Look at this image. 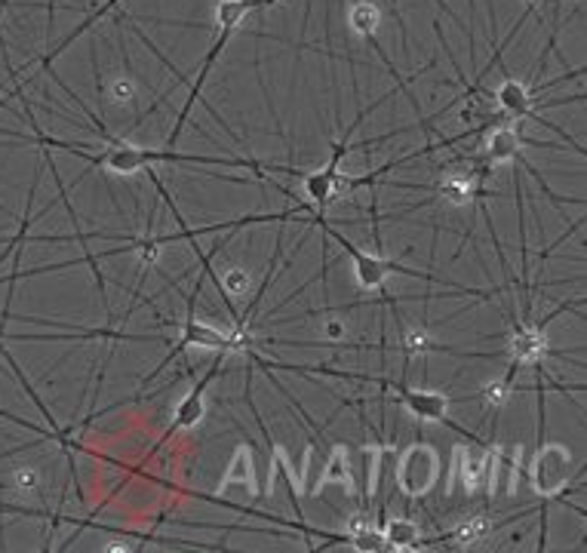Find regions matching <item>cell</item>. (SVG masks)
<instances>
[{"label": "cell", "instance_id": "1", "mask_svg": "<svg viewBox=\"0 0 587 553\" xmlns=\"http://www.w3.org/2000/svg\"><path fill=\"white\" fill-rule=\"evenodd\" d=\"M437 477H440V455L425 443L409 446L397 461V486L409 498L428 495L434 489Z\"/></svg>", "mask_w": 587, "mask_h": 553}, {"label": "cell", "instance_id": "2", "mask_svg": "<svg viewBox=\"0 0 587 553\" xmlns=\"http://www.w3.org/2000/svg\"><path fill=\"white\" fill-rule=\"evenodd\" d=\"M569 474H572V452L566 446L560 443L538 446L529 467V480L541 498H554L557 492H563L569 486Z\"/></svg>", "mask_w": 587, "mask_h": 553}, {"label": "cell", "instance_id": "3", "mask_svg": "<svg viewBox=\"0 0 587 553\" xmlns=\"http://www.w3.org/2000/svg\"><path fill=\"white\" fill-rule=\"evenodd\" d=\"M246 345V338L237 335V332H222L209 323H200V320H188L185 323V332H182V342L176 351H185V348H203V351H240Z\"/></svg>", "mask_w": 587, "mask_h": 553}, {"label": "cell", "instance_id": "4", "mask_svg": "<svg viewBox=\"0 0 587 553\" xmlns=\"http://www.w3.org/2000/svg\"><path fill=\"white\" fill-rule=\"evenodd\" d=\"M452 474L461 480L465 492H477L480 486H489V480H492V452L477 449V446H458Z\"/></svg>", "mask_w": 587, "mask_h": 553}, {"label": "cell", "instance_id": "5", "mask_svg": "<svg viewBox=\"0 0 587 553\" xmlns=\"http://www.w3.org/2000/svg\"><path fill=\"white\" fill-rule=\"evenodd\" d=\"M548 354V332L541 326H520L508 338V357L514 366H538Z\"/></svg>", "mask_w": 587, "mask_h": 553}, {"label": "cell", "instance_id": "6", "mask_svg": "<svg viewBox=\"0 0 587 553\" xmlns=\"http://www.w3.org/2000/svg\"><path fill=\"white\" fill-rule=\"evenodd\" d=\"M166 154L160 151H148V148H136V145H127V142H117L114 148H108L102 157H96L102 166H108L111 173H120V176H130L136 169H145L151 160H163Z\"/></svg>", "mask_w": 587, "mask_h": 553}, {"label": "cell", "instance_id": "7", "mask_svg": "<svg viewBox=\"0 0 587 553\" xmlns=\"http://www.w3.org/2000/svg\"><path fill=\"white\" fill-rule=\"evenodd\" d=\"M342 243H345V249L351 252V259H354V277H357V283H360L363 289H379L391 271H400L397 265L379 259V255H369V252L357 249V246L348 243V240H342Z\"/></svg>", "mask_w": 587, "mask_h": 553}, {"label": "cell", "instance_id": "8", "mask_svg": "<svg viewBox=\"0 0 587 553\" xmlns=\"http://www.w3.org/2000/svg\"><path fill=\"white\" fill-rule=\"evenodd\" d=\"M403 406L409 409V415L422 418V421H443L449 412V400L437 391H418V388H403L400 391Z\"/></svg>", "mask_w": 587, "mask_h": 553}, {"label": "cell", "instance_id": "9", "mask_svg": "<svg viewBox=\"0 0 587 553\" xmlns=\"http://www.w3.org/2000/svg\"><path fill=\"white\" fill-rule=\"evenodd\" d=\"M228 489H240V492H253L256 489V467H253V455H249L246 446H240L228 464V471L222 477V492Z\"/></svg>", "mask_w": 587, "mask_h": 553}, {"label": "cell", "instance_id": "10", "mask_svg": "<svg viewBox=\"0 0 587 553\" xmlns=\"http://www.w3.org/2000/svg\"><path fill=\"white\" fill-rule=\"evenodd\" d=\"M339 160H342V148L335 151V157L329 160L326 169H317L305 179V194L317 203V206H326L335 200V176H339Z\"/></svg>", "mask_w": 587, "mask_h": 553}, {"label": "cell", "instance_id": "11", "mask_svg": "<svg viewBox=\"0 0 587 553\" xmlns=\"http://www.w3.org/2000/svg\"><path fill=\"white\" fill-rule=\"evenodd\" d=\"M520 145H523V133L520 126H498V130L489 133V145H486V154L492 163H508L520 154Z\"/></svg>", "mask_w": 587, "mask_h": 553}, {"label": "cell", "instance_id": "12", "mask_svg": "<svg viewBox=\"0 0 587 553\" xmlns=\"http://www.w3.org/2000/svg\"><path fill=\"white\" fill-rule=\"evenodd\" d=\"M320 483L323 486H342V489H354V471H351V455L345 446L339 449H332L326 467H323V474H320Z\"/></svg>", "mask_w": 587, "mask_h": 553}, {"label": "cell", "instance_id": "13", "mask_svg": "<svg viewBox=\"0 0 587 553\" xmlns=\"http://www.w3.org/2000/svg\"><path fill=\"white\" fill-rule=\"evenodd\" d=\"M495 102H498L501 111L511 114V117H526L532 111V96H529V90L523 87V83H517V80L501 83L498 93H495Z\"/></svg>", "mask_w": 587, "mask_h": 553}, {"label": "cell", "instance_id": "14", "mask_svg": "<svg viewBox=\"0 0 587 553\" xmlns=\"http://www.w3.org/2000/svg\"><path fill=\"white\" fill-rule=\"evenodd\" d=\"M440 197L449 200L452 206H465L477 197V179L471 173H461V169H455V173H449L443 182H440Z\"/></svg>", "mask_w": 587, "mask_h": 553}, {"label": "cell", "instance_id": "15", "mask_svg": "<svg viewBox=\"0 0 587 553\" xmlns=\"http://www.w3.org/2000/svg\"><path fill=\"white\" fill-rule=\"evenodd\" d=\"M203 412H206V381H200V385L176 406V415H173V428H179V431H188V428H194V424H200V418H203Z\"/></svg>", "mask_w": 587, "mask_h": 553}, {"label": "cell", "instance_id": "16", "mask_svg": "<svg viewBox=\"0 0 587 553\" xmlns=\"http://www.w3.org/2000/svg\"><path fill=\"white\" fill-rule=\"evenodd\" d=\"M379 22H382V10L372 4V0H354L351 10H348V25L354 34L360 37H372L379 31Z\"/></svg>", "mask_w": 587, "mask_h": 553}, {"label": "cell", "instance_id": "17", "mask_svg": "<svg viewBox=\"0 0 587 553\" xmlns=\"http://www.w3.org/2000/svg\"><path fill=\"white\" fill-rule=\"evenodd\" d=\"M385 544L394 547V550H409V547H418L422 544V529H418L412 520H391L385 529Z\"/></svg>", "mask_w": 587, "mask_h": 553}, {"label": "cell", "instance_id": "18", "mask_svg": "<svg viewBox=\"0 0 587 553\" xmlns=\"http://www.w3.org/2000/svg\"><path fill=\"white\" fill-rule=\"evenodd\" d=\"M489 532H492V523H489L486 517H468V520H461V523L452 529V541L461 544V547H471V544L483 541Z\"/></svg>", "mask_w": 587, "mask_h": 553}, {"label": "cell", "instance_id": "19", "mask_svg": "<svg viewBox=\"0 0 587 553\" xmlns=\"http://www.w3.org/2000/svg\"><path fill=\"white\" fill-rule=\"evenodd\" d=\"M348 544L360 553H382L388 544H385V532L369 523V526H360L357 532H348Z\"/></svg>", "mask_w": 587, "mask_h": 553}, {"label": "cell", "instance_id": "20", "mask_svg": "<svg viewBox=\"0 0 587 553\" xmlns=\"http://www.w3.org/2000/svg\"><path fill=\"white\" fill-rule=\"evenodd\" d=\"M511 391H514V381L511 375L508 378H495V381H486V388H483V403L498 409V406H505L511 400Z\"/></svg>", "mask_w": 587, "mask_h": 553}, {"label": "cell", "instance_id": "21", "mask_svg": "<svg viewBox=\"0 0 587 553\" xmlns=\"http://www.w3.org/2000/svg\"><path fill=\"white\" fill-rule=\"evenodd\" d=\"M136 83L130 80V77H114L111 83H108V99L114 102V105H130L133 99H136Z\"/></svg>", "mask_w": 587, "mask_h": 553}, {"label": "cell", "instance_id": "22", "mask_svg": "<svg viewBox=\"0 0 587 553\" xmlns=\"http://www.w3.org/2000/svg\"><path fill=\"white\" fill-rule=\"evenodd\" d=\"M403 348H406V354H428L434 348L431 332L428 329H406L403 332Z\"/></svg>", "mask_w": 587, "mask_h": 553}, {"label": "cell", "instance_id": "23", "mask_svg": "<svg viewBox=\"0 0 587 553\" xmlns=\"http://www.w3.org/2000/svg\"><path fill=\"white\" fill-rule=\"evenodd\" d=\"M249 286H253V280H249V274H246L243 268H228V271L222 274V289H225L228 295H246Z\"/></svg>", "mask_w": 587, "mask_h": 553}, {"label": "cell", "instance_id": "24", "mask_svg": "<svg viewBox=\"0 0 587 553\" xmlns=\"http://www.w3.org/2000/svg\"><path fill=\"white\" fill-rule=\"evenodd\" d=\"M13 486L16 492H37L40 489V474L34 471V467H19V471L13 474Z\"/></svg>", "mask_w": 587, "mask_h": 553}, {"label": "cell", "instance_id": "25", "mask_svg": "<svg viewBox=\"0 0 587 553\" xmlns=\"http://www.w3.org/2000/svg\"><path fill=\"white\" fill-rule=\"evenodd\" d=\"M348 335V326L342 323V320H326L323 323V338H329V342H342V338Z\"/></svg>", "mask_w": 587, "mask_h": 553}, {"label": "cell", "instance_id": "26", "mask_svg": "<svg viewBox=\"0 0 587 553\" xmlns=\"http://www.w3.org/2000/svg\"><path fill=\"white\" fill-rule=\"evenodd\" d=\"M139 259L145 265H154L160 259V240H142L139 243Z\"/></svg>", "mask_w": 587, "mask_h": 553}]
</instances>
